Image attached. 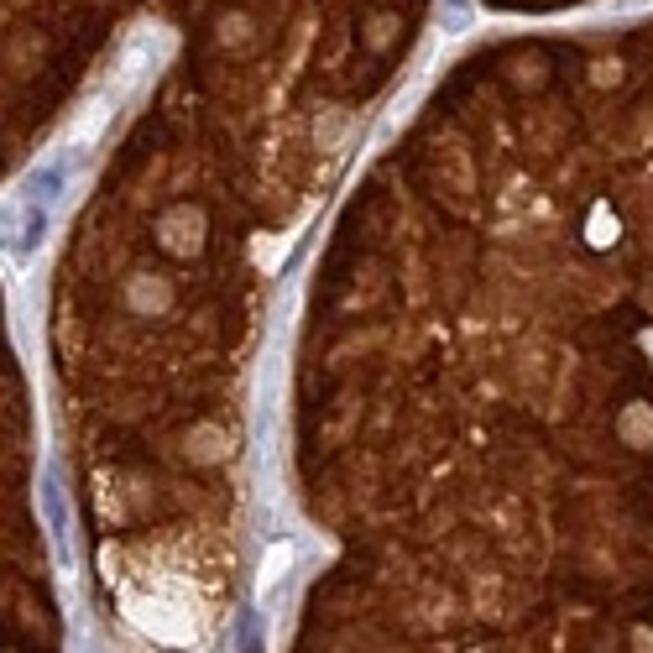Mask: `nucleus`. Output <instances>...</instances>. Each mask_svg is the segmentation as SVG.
Listing matches in <instances>:
<instances>
[{
	"instance_id": "f257e3e1",
	"label": "nucleus",
	"mask_w": 653,
	"mask_h": 653,
	"mask_svg": "<svg viewBox=\"0 0 653 653\" xmlns=\"http://www.w3.org/2000/svg\"><path fill=\"white\" fill-rule=\"evenodd\" d=\"M288 559H293V544H288V539L267 549V565H262V591L272 586V580H283V575H288Z\"/></svg>"
}]
</instances>
